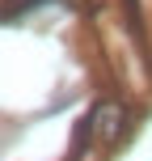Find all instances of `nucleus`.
Returning a JSON list of instances; mask_svg holds the SVG:
<instances>
[{"mask_svg": "<svg viewBox=\"0 0 152 161\" xmlns=\"http://www.w3.org/2000/svg\"><path fill=\"white\" fill-rule=\"evenodd\" d=\"M85 127L97 131V140H102V144H114V140H118V131H123V106H118V102H97L93 110H89Z\"/></svg>", "mask_w": 152, "mask_h": 161, "instance_id": "nucleus-1", "label": "nucleus"}]
</instances>
